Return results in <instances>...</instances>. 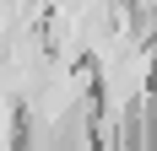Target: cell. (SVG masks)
<instances>
[]
</instances>
